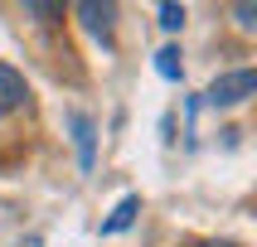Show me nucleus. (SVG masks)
Wrapping results in <instances>:
<instances>
[{
	"mask_svg": "<svg viewBox=\"0 0 257 247\" xmlns=\"http://www.w3.org/2000/svg\"><path fill=\"white\" fill-rule=\"evenodd\" d=\"M257 92V73L252 68H233V73H218L209 83V107H238Z\"/></svg>",
	"mask_w": 257,
	"mask_h": 247,
	"instance_id": "obj_1",
	"label": "nucleus"
},
{
	"mask_svg": "<svg viewBox=\"0 0 257 247\" xmlns=\"http://www.w3.org/2000/svg\"><path fill=\"white\" fill-rule=\"evenodd\" d=\"M78 15H83L87 34H97L102 44H112V20H116V5H97V0H83V5H78Z\"/></svg>",
	"mask_w": 257,
	"mask_h": 247,
	"instance_id": "obj_2",
	"label": "nucleus"
},
{
	"mask_svg": "<svg viewBox=\"0 0 257 247\" xmlns=\"http://www.w3.org/2000/svg\"><path fill=\"white\" fill-rule=\"evenodd\" d=\"M25 102H29L25 78H20L10 63H0V112H15V107H25Z\"/></svg>",
	"mask_w": 257,
	"mask_h": 247,
	"instance_id": "obj_3",
	"label": "nucleus"
},
{
	"mask_svg": "<svg viewBox=\"0 0 257 247\" xmlns=\"http://www.w3.org/2000/svg\"><path fill=\"white\" fill-rule=\"evenodd\" d=\"M136 213H141V194H121V199H116V208H112V218L102 223V237H116V232H126Z\"/></svg>",
	"mask_w": 257,
	"mask_h": 247,
	"instance_id": "obj_4",
	"label": "nucleus"
},
{
	"mask_svg": "<svg viewBox=\"0 0 257 247\" xmlns=\"http://www.w3.org/2000/svg\"><path fill=\"white\" fill-rule=\"evenodd\" d=\"M68 126H73V141H78V165H83V170H92V121H87L83 112H73Z\"/></svg>",
	"mask_w": 257,
	"mask_h": 247,
	"instance_id": "obj_5",
	"label": "nucleus"
},
{
	"mask_svg": "<svg viewBox=\"0 0 257 247\" xmlns=\"http://www.w3.org/2000/svg\"><path fill=\"white\" fill-rule=\"evenodd\" d=\"M156 73H160V78H170V83H180L185 63H180V49H175V44H165V49L156 54Z\"/></svg>",
	"mask_w": 257,
	"mask_h": 247,
	"instance_id": "obj_6",
	"label": "nucleus"
},
{
	"mask_svg": "<svg viewBox=\"0 0 257 247\" xmlns=\"http://www.w3.org/2000/svg\"><path fill=\"white\" fill-rule=\"evenodd\" d=\"M160 25L180 29V25H185V5H160Z\"/></svg>",
	"mask_w": 257,
	"mask_h": 247,
	"instance_id": "obj_7",
	"label": "nucleus"
},
{
	"mask_svg": "<svg viewBox=\"0 0 257 247\" xmlns=\"http://www.w3.org/2000/svg\"><path fill=\"white\" fill-rule=\"evenodd\" d=\"M238 25H243V29L257 25V10H252V5H238Z\"/></svg>",
	"mask_w": 257,
	"mask_h": 247,
	"instance_id": "obj_8",
	"label": "nucleus"
}]
</instances>
